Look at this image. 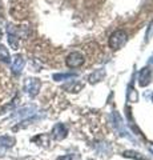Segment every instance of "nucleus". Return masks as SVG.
I'll list each match as a JSON object with an SVG mask.
<instances>
[{
    "label": "nucleus",
    "mask_w": 153,
    "mask_h": 160,
    "mask_svg": "<svg viewBox=\"0 0 153 160\" xmlns=\"http://www.w3.org/2000/svg\"><path fill=\"white\" fill-rule=\"evenodd\" d=\"M127 40H128V38L124 31H116V32H113L109 38V47L113 51H117V49H120L127 43Z\"/></svg>",
    "instance_id": "nucleus-1"
},
{
    "label": "nucleus",
    "mask_w": 153,
    "mask_h": 160,
    "mask_svg": "<svg viewBox=\"0 0 153 160\" xmlns=\"http://www.w3.org/2000/svg\"><path fill=\"white\" fill-rule=\"evenodd\" d=\"M40 80L36 78H27L24 80V89L31 98H35L40 91Z\"/></svg>",
    "instance_id": "nucleus-2"
},
{
    "label": "nucleus",
    "mask_w": 153,
    "mask_h": 160,
    "mask_svg": "<svg viewBox=\"0 0 153 160\" xmlns=\"http://www.w3.org/2000/svg\"><path fill=\"white\" fill-rule=\"evenodd\" d=\"M113 127H115L116 129H117V132L121 135V136H124V138H128V139H131V140H135L132 138V135H131V132L128 131V129L125 128V126H124V123H122V120H121V118H120V115L118 113H116V112H113Z\"/></svg>",
    "instance_id": "nucleus-3"
},
{
    "label": "nucleus",
    "mask_w": 153,
    "mask_h": 160,
    "mask_svg": "<svg viewBox=\"0 0 153 160\" xmlns=\"http://www.w3.org/2000/svg\"><path fill=\"white\" fill-rule=\"evenodd\" d=\"M84 63V58L80 52H72L67 58V66L69 68H77Z\"/></svg>",
    "instance_id": "nucleus-4"
},
{
    "label": "nucleus",
    "mask_w": 153,
    "mask_h": 160,
    "mask_svg": "<svg viewBox=\"0 0 153 160\" xmlns=\"http://www.w3.org/2000/svg\"><path fill=\"white\" fill-rule=\"evenodd\" d=\"M36 112H37V108L35 106H28V107L20 108L19 111L15 112L13 113V118H16V119H27V118L33 116Z\"/></svg>",
    "instance_id": "nucleus-5"
},
{
    "label": "nucleus",
    "mask_w": 153,
    "mask_h": 160,
    "mask_svg": "<svg viewBox=\"0 0 153 160\" xmlns=\"http://www.w3.org/2000/svg\"><path fill=\"white\" fill-rule=\"evenodd\" d=\"M67 133H68V129L61 123L56 124V126L53 127V129H52V136H53V139H56V140H63L64 138L67 136Z\"/></svg>",
    "instance_id": "nucleus-6"
},
{
    "label": "nucleus",
    "mask_w": 153,
    "mask_h": 160,
    "mask_svg": "<svg viewBox=\"0 0 153 160\" xmlns=\"http://www.w3.org/2000/svg\"><path fill=\"white\" fill-rule=\"evenodd\" d=\"M15 144V139L11 136H0V156L6 153L7 149H9Z\"/></svg>",
    "instance_id": "nucleus-7"
},
{
    "label": "nucleus",
    "mask_w": 153,
    "mask_h": 160,
    "mask_svg": "<svg viewBox=\"0 0 153 160\" xmlns=\"http://www.w3.org/2000/svg\"><path fill=\"white\" fill-rule=\"evenodd\" d=\"M24 64H26V62H24V58L22 56V55H16V56H13V62H12V72L19 75L23 68H24Z\"/></svg>",
    "instance_id": "nucleus-8"
},
{
    "label": "nucleus",
    "mask_w": 153,
    "mask_h": 160,
    "mask_svg": "<svg viewBox=\"0 0 153 160\" xmlns=\"http://www.w3.org/2000/svg\"><path fill=\"white\" fill-rule=\"evenodd\" d=\"M151 79H152V72L149 68H144L141 69V72L139 75V83L141 87H145L151 83Z\"/></svg>",
    "instance_id": "nucleus-9"
},
{
    "label": "nucleus",
    "mask_w": 153,
    "mask_h": 160,
    "mask_svg": "<svg viewBox=\"0 0 153 160\" xmlns=\"http://www.w3.org/2000/svg\"><path fill=\"white\" fill-rule=\"evenodd\" d=\"M7 31H8V42H9V46H11L13 49H17L19 48L17 33L15 32V29L12 28V26H8L7 27Z\"/></svg>",
    "instance_id": "nucleus-10"
},
{
    "label": "nucleus",
    "mask_w": 153,
    "mask_h": 160,
    "mask_svg": "<svg viewBox=\"0 0 153 160\" xmlns=\"http://www.w3.org/2000/svg\"><path fill=\"white\" fill-rule=\"evenodd\" d=\"M104 75H105L104 69H96L95 72H92V73L89 75V83H92V84L98 83L100 80H103V78H104Z\"/></svg>",
    "instance_id": "nucleus-11"
},
{
    "label": "nucleus",
    "mask_w": 153,
    "mask_h": 160,
    "mask_svg": "<svg viewBox=\"0 0 153 160\" xmlns=\"http://www.w3.org/2000/svg\"><path fill=\"white\" fill-rule=\"evenodd\" d=\"M122 156L128 159H135V160H148L144 155H141L140 152H136V151H125L122 152Z\"/></svg>",
    "instance_id": "nucleus-12"
},
{
    "label": "nucleus",
    "mask_w": 153,
    "mask_h": 160,
    "mask_svg": "<svg viewBox=\"0 0 153 160\" xmlns=\"http://www.w3.org/2000/svg\"><path fill=\"white\" fill-rule=\"evenodd\" d=\"M77 76L76 73H56L53 75V79L56 82H61V80H71V79H75Z\"/></svg>",
    "instance_id": "nucleus-13"
},
{
    "label": "nucleus",
    "mask_w": 153,
    "mask_h": 160,
    "mask_svg": "<svg viewBox=\"0 0 153 160\" xmlns=\"http://www.w3.org/2000/svg\"><path fill=\"white\" fill-rule=\"evenodd\" d=\"M0 60L4 62V63H9V62H11V56H9L7 48L4 46H0Z\"/></svg>",
    "instance_id": "nucleus-14"
},
{
    "label": "nucleus",
    "mask_w": 153,
    "mask_h": 160,
    "mask_svg": "<svg viewBox=\"0 0 153 160\" xmlns=\"http://www.w3.org/2000/svg\"><path fill=\"white\" fill-rule=\"evenodd\" d=\"M127 98L129 102H137V93H136V89H133L132 86H129V88H128V95Z\"/></svg>",
    "instance_id": "nucleus-15"
},
{
    "label": "nucleus",
    "mask_w": 153,
    "mask_h": 160,
    "mask_svg": "<svg viewBox=\"0 0 153 160\" xmlns=\"http://www.w3.org/2000/svg\"><path fill=\"white\" fill-rule=\"evenodd\" d=\"M57 160H79V156L77 155H67V156L57 158Z\"/></svg>",
    "instance_id": "nucleus-16"
},
{
    "label": "nucleus",
    "mask_w": 153,
    "mask_h": 160,
    "mask_svg": "<svg viewBox=\"0 0 153 160\" xmlns=\"http://www.w3.org/2000/svg\"><path fill=\"white\" fill-rule=\"evenodd\" d=\"M152 29H153V24H151V26H149V31H148V35H146V42H149V39H151Z\"/></svg>",
    "instance_id": "nucleus-17"
},
{
    "label": "nucleus",
    "mask_w": 153,
    "mask_h": 160,
    "mask_svg": "<svg viewBox=\"0 0 153 160\" xmlns=\"http://www.w3.org/2000/svg\"><path fill=\"white\" fill-rule=\"evenodd\" d=\"M148 148H149V151H151V152L153 153V143H151L149 146H148Z\"/></svg>",
    "instance_id": "nucleus-18"
},
{
    "label": "nucleus",
    "mask_w": 153,
    "mask_h": 160,
    "mask_svg": "<svg viewBox=\"0 0 153 160\" xmlns=\"http://www.w3.org/2000/svg\"><path fill=\"white\" fill-rule=\"evenodd\" d=\"M149 63H151V64H153V55H152L151 59H149Z\"/></svg>",
    "instance_id": "nucleus-19"
},
{
    "label": "nucleus",
    "mask_w": 153,
    "mask_h": 160,
    "mask_svg": "<svg viewBox=\"0 0 153 160\" xmlns=\"http://www.w3.org/2000/svg\"><path fill=\"white\" fill-rule=\"evenodd\" d=\"M0 40H2V32H0Z\"/></svg>",
    "instance_id": "nucleus-20"
},
{
    "label": "nucleus",
    "mask_w": 153,
    "mask_h": 160,
    "mask_svg": "<svg viewBox=\"0 0 153 160\" xmlns=\"http://www.w3.org/2000/svg\"><path fill=\"white\" fill-rule=\"evenodd\" d=\"M152 99H153V96H152Z\"/></svg>",
    "instance_id": "nucleus-21"
}]
</instances>
